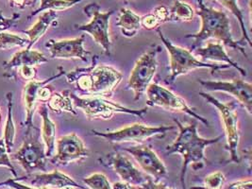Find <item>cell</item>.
<instances>
[{"label": "cell", "mask_w": 252, "mask_h": 189, "mask_svg": "<svg viewBox=\"0 0 252 189\" xmlns=\"http://www.w3.org/2000/svg\"><path fill=\"white\" fill-rule=\"evenodd\" d=\"M176 126L179 129V135L172 144L166 147V154H181L183 157V166L181 170V184L185 189V176L188 165H192L194 170L202 168L207 162L205 150L208 146L217 144L223 135L216 138H203L198 135L196 122L193 121L187 125L183 124L179 119L174 118Z\"/></svg>", "instance_id": "6da1fadb"}, {"label": "cell", "mask_w": 252, "mask_h": 189, "mask_svg": "<svg viewBox=\"0 0 252 189\" xmlns=\"http://www.w3.org/2000/svg\"><path fill=\"white\" fill-rule=\"evenodd\" d=\"M197 3V15L201 19V29L195 34H187L185 38H193L195 40L193 46L191 47V51L196 47H201L204 41L210 38H215L220 41L223 45L231 47L233 49L239 50L241 53L247 58L248 54L245 48L242 47L246 42L235 41L231 34L230 22L227 13L220 10H216L207 6L204 0H195Z\"/></svg>", "instance_id": "7a4b0ae2"}, {"label": "cell", "mask_w": 252, "mask_h": 189, "mask_svg": "<svg viewBox=\"0 0 252 189\" xmlns=\"http://www.w3.org/2000/svg\"><path fill=\"white\" fill-rule=\"evenodd\" d=\"M156 32L169 55L170 75L165 80V83L168 84L175 83L177 78H179L180 76L186 75L189 72L198 69V68H208V69H211L212 72H217V71L228 69L230 67L227 63L213 64V63H208L202 61H199L192 54L191 50L174 45L172 42L162 33L160 27H158L156 29Z\"/></svg>", "instance_id": "3957f363"}, {"label": "cell", "mask_w": 252, "mask_h": 189, "mask_svg": "<svg viewBox=\"0 0 252 189\" xmlns=\"http://www.w3.org/2000/svg\"><path fill=\"white\" fill-rule=\"evenodd\" d=\"M74 106L80 109L88 119H111L116 114H126L143 118L148 113V108L140 110L130 109L117 102L112 101L108 97L86 95L80 96L70 91Z\"/></svg>", "instance_id": "277c9868"}, {"label": "cell", "mask_w": 252, "mask_h": 189, "mask_svg": "<svg viewBox=\"0 0 252 189\" xmlns=\"http://www.w3.org/2000/svg\"><path fill=\"white\" fill-rule=\"evenodd\" d=\"M12 159L17 161L28 173L35 171L46 172L47 156L46 146L42 141L41 130L34 125L26 128L25 139L21 148L13 154Z\"/></svg>", "instance_id": "5b68a950"}, {"label": "cell", "mask_w": 252, "mask_h": 189, "mask_svg": "<svg viewBox=\"0 0 252 189\" xmlns=\"http://www.w3.org/2000/svg\"><path fill=\"white\" fill-rule=\"evenodd\" d=\"M199 95L202 96L209 104H212L218 109L221 119L223 121L225 134L227 136L226 148L230 155V162L235 164L240 163L239 155L237 152L240 139V132L236 103L234 101L222 102L206 92H199Z\"/></svg>", "instance_id": "8992f818"}, {"label": "cell", "mask_w": 252, "mask_h": 189, "mask_svg": "<svg viewBox=\"0 0 252 189\" xmlns=\"http://www.w3.org/2000/svg\"><path fill=\"white\" fill-rule=\"evenodd\" d=\"M161 51L160 46H153L136 61L130 72L126 89L132 90L134 101L139 100L146 93L149 84L157 72V56Z\"/></svg>", "instance_id": "52a82bcc"}, {"label": "cell", "mask_w": 252, "mask_h": 189, "mask_svg": "<svg viewBox=\"0 0 252 189\" xmlns=\"http://www.w3.org/2000/svg\"><path fill=\"white\" fill-rule=\"evenodd\" d=\"M84 12L91 18L90 22L83 25H75V29L92 36L94 41L103 49L107 56L111 55L112 41L110 38V19L115 13L114 10L101 12L96 3L89 4L83 9Z\"/></svg>", "instance_id": "ba28073f"}, {"label": "cell", "mask_w": 252, "mask_h": 189, "mask_svg": "<svg viewBox=\"0 0 252 189\" xmlns=\"http://www.w3.org/2000/svg\"><path fill=\"white\" fill-rule=\"evenodd\" d=\"M177 126H156L151 127L140 123H134L119 130L113 131H98L91 130L94 135L102 137L111 143H142L149 138L158 136L163 137L168 131L175 130Z\"/></svg>", "instance_id": "9c48e42d"}, {"label": "cell", "mask_w": 252, "mask_h": 189, "mask_svg": "<svg viewBox=\"0 0 252 189\" xmlns=\"http://www.w3.org/2000/svg\"><path fill=\"white\" fill-rule=\"evenodd\" d=\"M147 104L150 107H160L166 110L184 113L209 127L206 118L198 115L193 108L189 106L184 98L174 94L169 89L156 83H151L147 91Z\"/></svg>", "instance_id": "30bf717a"}, {"label": "cell", "mask_w": 252, "mask_h": 189, "mask_svg": "<svg viewBox=\"0 0 252 189\" xmlns=\"http://www.w3.org/2000/svg\"><path fill=\"white\" fill-rule=\"evenodd\" d=\"M97 56L92 58V64L88 66L91 78V91L88 95L111 98L113 93L122 82L123 75L110 65L97 64Z\"/></svg>", "instance_id": "8fae6325"}, {"label": "cell", "mask_w": 252, "mask_h": 189, "mask_svg": "<svg viewBox=\"0 0 252 189\" xmlns=\"http://www.w3.org/2000/svg\"><path fill=\"white\" fill-rule=\"evenodd\" d=\"M98 161L103 166L112 167L122 181L137 187L138 189H143L150 177L140 171L127 156L119 152L106 154Z\"/></svg>", "instance_id": "7c38bea8"}, {"label": "cell", "mask_w": 252, "mask_h": 189, "mask_svg": "<svg viewBox=\"0 0 252 189\" xmlns=\"http://www.w3.org/2000/svg\"><path fill=\"white\" fill-rule=\"evenodd\" d=\"M56 154L50 157L52 165L65 166L89 156V151L79 135L72 132L61 136L55 145Z\"/></svg>", "instance_id": "4fadbf2b"}, {"label": "cell", "mask_w": 252, "mask_h": 189, "mask_svg": "<svg viewBox=\"0 0 252 189\" xmlns=\"http://www.w3.org/2000/svg\"><path fill=\"white\" fill-rule=\"evenodd\" d=\"M121 151L130 154L145 173L156 181L167 176V168L157 154L147 145L138 143L130 147L122 148Z\"/></svg>", "instance_id": "5bb4252c"}, {"label": "cell", "mask_w": 252, "mask_h": 189, "mask_svg": "<svg viewBox=\"0 0 252 189\" xmlns=\"http://www.w3.org/2000/svg\"><path fill=\"white\" fill-rule=\"evenodd\" d=\"M204 88L209 91H221L234 96L239 103L248 111L250 115L252 114V85L244 80L233 81H202L199 80Z\"/></svg>", "instance_id": "9a60e30c"}, {"label": "cell", "mask_w": 252, "mask_h": 189, "mask_svg": "<svg viewBox=\"0 0 252 189\" xmlns=\"http://www.w3.org/2000/svg\"><path fill=\"white\" fill-rule=\"evenodd\" d=\"M84 34L74 39H49L46 43V47L53 59H80L82 62H88L91 52L84 48Z\"/></svg>", "instance_id": "2e32d148"}, {"label": "cell", "mask_w": 252, "mask_h": 189, "mask_svg": "<svg viewBox=\"0 0 252 189\" xmlns=\"http://www.w3.org/2000/svg\"><path fill=\"white\" fill-rule=\"evenodd\" d=\"M15 179L17 182L21 180L28 181L33 189H84L70 176L57 169L50 173L33 172L26 177H16Z\"/></svg>", "instance_id": "e0dca14e"}, {"label": "cell", "mask_w": 252, "mask_h": 189, "mask_svg": "<svg viewBox=\"0 0 252 189\" xmlns=\"http://www.w3.org/2000/svg\"><path fill=\"white\" fill-rule=\"evenodd\" d=\"M57 74L54 76L44 80V81H36L32 80L28 82L25 85L23 89V99L24 106L26 111V120H25V126L26 128H29L33 124V116H34L35 110L37 108V102H38V92L40 88L45 86L46 84H49L52 81L57 80L62 76L65 75V71L63 70V67L58 68Z\"/></svg>", "instance_id": "ac0fdd59"}, {"label": "cell", "mask_w": 252, "mask_h": 189, "mask_svg": "<svg viewBox=\"0 0 252 189\" xmlns=\"http://www.w3.org/2000/svg\"><path fill=\"white\" fill-rule=\"evenodd\" d=\"M193 51H195V55L200 56L203 61L222 62L229 64L230 67L235 68L242 76L248 75L246 69L242 68L237 63H235L229 57L227 51L224 48V45L218 40L217 42L208 43L205 47H196Z\"/></svg>", "instance_id": "d6986e66"}, {"label": "cell", "mask_w": 252, "mask_h": 189, "mask_svg": "<svg viewBox=\"0 0 252 189\" xmlns=\"http://www.w3.org/2000/svg\"><path fill=\"white\" fill-rule=\"evenodd\" d=\"M38 113L42 118V140L46 146V154L47 158L53 156L56 145V124L49 117V108L45 102L41 103L38 108Z\"/></svg>", "instance_id": "ffe728a7"}, {"label": "cell", "mask_w": 252, "mask_h": 189, "mask_svg": "<svg viewBox=\"0 0 252 189\" xmlns=\"http://www.w3.org/2000/svg\"><path fill=\"white\" fill-rule=\"evenodd\" d=\"M48 62L46 55L40 51L32 50V48H25L12 55L10 61L4 63L3 68L6 72L16 69L23 65H39Z\"/></svg>", "instance_id": "44dd1931"}, {"label": "cell", "mask_w": 252, "mask_h": 189, "mask_svg": "<svg viewBox=\"0 0 252 189\" xmlns=\"http://www.w3.org/2000/svg\"><path fill=\"white\" fill-rule=\"evenodd\" d=\"M58 13L55 11H45L42 12L41 15L38 17L37 22L27 31H24L23 32L28 36L30 43L27 48H32L35 44L46 34L48 29L54 25L57 24Z\"/></svg>", "instance_id": "7402d4cb"}, {"label": "cell", "mask_w": 252, "mask_h": 189, "mask_svg": "<svg viewBox=\"0 0 252 189\" xmlns=\"http://www.w3.org/2000/svg\"><path fill=\"white\" fill-rule=\"evenodd\" d=\"M116 26L120 29L122 35L134 37L141 29V17L128 9L121 8Z\"/></svg>", "instance_id": "603a6c76"}, {"label": "cell", "mask_w": 252, "mask_h": 189, "mask_svg": "<svg viewBox=\"0 0 252 189\" xmlns=\"http://www.w3.org/2000/svg\"><path fill=\"white\" fill-rule=\"evenodd\" d=\"M47 106L55 113L66 112L73 116L78 115L76 107L74 106L70 96V90H64L61 93H53L47 101Z\"/></svg>", "instance_id": "cb8c5ba5"}, {"label": "cell", "mask_w": 252, "mask_h": 189, "mask_svg": "<svg viewBox=\"0 0 252 189\" xmlns=\"http://www.w3.org/2000/svg\"><path fill=\"white\" fill-rule=\"evenodd\" d=\"M13 94L12 92H8L6 94V99H7V109H8V115H7V120L4 128V134H3V140L5 142V146L7 149V152L11 154L12 149L14 147L15 143V125L12 118V108H13Z\"/></svg>", "instance_id": "d4e9b609"}, {"label": "cell", "mask_w": 252, "mask_h": 189, "mask_svg": "<svg viewBox=\"0 0 252 189\" xmlns=\"http://www.w3.org/2000/svg\"><path fill=\"white\" fill-rule=\"evenodd\" d=\"M195 12L186 2L175 0L169 9V22H189L194 19Z\"/></svg>", "instance_id": "484cf974"}, {"label": "cell", "mask_w": 252, "mask_h": 189, "mask_svg": "<svg viewBox=\"0 0 252 189\" xmlns=\"http://www.w3.org/2000/svg\"><path fill=\"white\" fill-rule=\"evenodd\" d=\"M82 1L84 0H40L39 8H37L34 12H32L29 15V18H32L35 15H37L38 13H41L48 10L55 11V12L66 11Z\"/></svg>", "instance_id": "4316f807"}, {"label": "cell", "mask_w": 252, "mask_h": 189, "mask_svg": "<svg viewBox=\"0 0 252 189\" xmlns=\"http://www.w3.org/2000/svg\"><path fill=\"white\" fill-rule=\"evenodd\" d=\"M215 1L219 2L222 6H224L226 9H228L229 12L234 15V17L238 20V22L240 24L241 32H242L241 41L248 43L252 47V40H251L249 32L247 31V27H246L245 19H244V14H243V11L239 7L238 0H215Z\"/></svg>", "instance_id": "83f0119b"}, {"label": "cell", "mask_w": 252, "mask_h": 189, "mask_svg": "<svg viewBox=\"0 0 252 189\" xmlns=\"http://www.w3.org/2000/svg\"><path fill=\"white\" fill-rule=\"evenodd\" d=\"M30 40L28 37L13 34L11 32H0V49L9 50L13 47H27Z\"/></svg>", "instance_id": "f1b7e54d"}, {"label": "cell", "mask_w": 252, "mask_h": 189, "mask_svg": "<svg viewBox=\"0 0 252 189\" xmlns=\"http://www.w3.org/2000/svg\"><path fill=\"white\" fill-rule=\"evenodd\" d=\"M83 183L92 189H111L112 185L110 184L108 178L102 173H94L88 177L83 179Z\"/></svg>", "instance_id": "f546056e"}, {"label": "cell", "mask_w": 252, "mask_h": 189, "mask_svg": "<svg viewBox=\"0 0 252 189\" xmlns=\"http://www.w3.org/2000/svg\"><path fill=\"white\" fill-rule=\"evenodd\" d=\"M226 181L225 175L221 171H217L207 175L204 179V186L206 189H221Z\"/></svg>", "instance_id": "4dcf8cb0"}, {"label": "cell", "mask_w": 252, "mask_h": 189, "mask_svg": "<svg viewBox=\"0 0 252 189\" xmlns=\"http://www.w3.org/2000/svg\"><path fill=\"white\" fill-rule=\"evenodd\" d=\"M9 154H10L7 152V149L5 146V142L3 140V138H0V166H5L8 169H10L12 175L14 176V178H16L17 173L11 162Z\"/></svg>", "instance_id": "1f68e13d"}, {"label": "cell", "mask_w": 252, "mask_h": 189, "mask_svg": "<svg viewBox=\"0 0 252 189\" xmlns=\"http://www.w3.org/2000/svg\"><path fill=\"white\" fill-rule=\"evenodd\" d=\"M160 25H161L160 19L153 12L141 17V27H143L148 31L157 29L158 27H160Z\"/></svg>", "instance_id": "d6a6232c"}, {"label": "cell", "mask_w": 252, "mask_h": 189, "mask_svg": "<svg viewBox=\"0 0 252 189\" xmlns=\"http://www.w3.org/2000/svg\"><path fill=\"white\" fill-rule=\"evenodd\" d=\"M19 19L20 13H13L11 17H6L0 9V32L9 30L14 24L17 23Z\"/></svg>", "instance_id": "836d02e7"}, {"label": "cell", "mask_w": 252, "mask_h": 189, "mask_svg": "<svg viewBox=\"0 0 252 189\" xmlns=\"http://www.w3.org/2000/svg\"><path fill=\"white\" fill-rule=\"evenodd\" d=\"M18 73L20 74L21 78L30 82L36 79V75H37V69L35 68V66L32 65H23L18 67Z\"/></svg>", "instance_id": "e575fe53"}, {"label": "cell", "mask_w": 252, "mask_h": 189, "mask_svg": "<svg viewBox=\"0 0 252 189\" xmlns=\"http://www.w3.org/2000/svg\"><path fill=\"white\" fill-rule=\"evenodd\" d=\"M152 12L158 16L161 24L169 22V9L166 6L164 5L157 6Z\"/></svg>", "instance_id": "d590c367"}, {"label": "cell", "mask_w": 252, "mask_h": 189, "mask_svg": "<svg viewBox=\"0 0 252 189\" xmlns=\"http://www.w3.org/2000/svg\"><path fill=\"white\" fill-rule=\"evenodd\" d=\"M52 94H53V89L51 88V86L46 84L42 88H40V90L38 92V101L47 102L48 99L51 97Z\"/></svg>", "instance_id": "8d00e7d4"}, {"label": "cell", "mask_w": 252, "mask_h": 189, "mask_svg": "<svg viewBox=\"0 0 252 189\" xmlns=\"http://www.w3.org/2000/svg\"><path fill=\"white\" fill-rule=\"evenodd\" d=\"M252 188V181L251 179L249 180H241L235 183H232L226 187L227 189H251Z\"/></svg>", "instance_id": "74e56055"}, {"label": "cell", "mask_w": 252, "mask_h": 189, "mask_svg": "<svg viewBox=\"0 0 252 189\" xmlns=\"http://www.w3.org/2000/svg\"><path fill=\"white\" fill-rule=\"evenodd\" d=\"M2 187H9V188H12L14 189H33L32 187H26V186H22V185H19L16 183V179H10L8 181H5V182H2L0 183V188Z\"/></svg>", "instance_id": "f35d334b"}, {"label": "cell", "mask_w": 252, "mask_h": 189, "mask_svg": "<svg viewBox=\"0 0 252 189\" xmlns=\"http://www.w3.org/2000/svg\"><path fill=\"white\" fill-rule=\"evenodd\" d=\"M112 189H138L137 187L135 186H132L126 182H117L115 183L113 186H112Z\"/></svg>", "instance_id": "ab89813d"}, {"label": "cell", "mask_w": 252, "mask_h": 189, "mask_svg": "<svg viewBox=\"0 0 252 189\" xmlns=\"http://www.w3.org/2000/svg\"><path fill=\"white\" fill-rule=\"evenodd\" d=\"M37 1H38V0H32V4H35Z\"/></svg>", "instance_id": "60d3db41"}, {"label": "cell", "mask_w": 252, "mask_h": 189, "mask_svg": "<svg viewBox=\"0 0 252 189\" xmlns=\"http://www.w3.org/2000/svg\"><path fill=\"white\" fill-rule=\"evenodd\" d=\"M0 122H1V113H0Z\"/></svg>", "instance_id": "b9f144b4"}, {"label": "cell", "mask_w": 252, "mask_h": 189, "mask_svg": "<svg viewBox=\"0 0 252 189\" xmlns=\"http://www.w3.org/2000/svg\"><path fill=\"white\" fill-rule=\"evenodd\" d=\"M124 1H128V0H124Z\"/></svg>", "instance_id": "7bdbcfd3"}]
</instances>
